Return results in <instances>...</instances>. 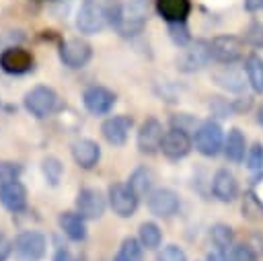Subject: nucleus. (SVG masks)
I'll return each instance as SVG.
<instances>
[{
	"label": "nucleus",
	"instance_id": "1",
	"mask_svg": "<svg viewBox=\"0 0 263 261\" xmlns=\"http://www.w3.org/2000/svg\"><path fill=\"white\" fill-rule=\"evenodd\" d=\"M25 109L37 117V119H43L47 115H51L58 105H60V99H58V92L51 88V86H45V84H37L33 86L31 90L25 92Z\"/></svg>",
	"mask_w": 263,
	"mask_h": 261
},
{
	"label": "nucleus",
	"instance_id": "2",
	"mask_svg": "<svg viewBox=\"0 0 263 261\" xmlns=\"http://www.w3.org/2000/svg\"><path fill=\"white\" fill-rule=\"evenodd\" d=\"M150 16V2L148 0H127L121 6V23H119V33L129 37L142 33L146 21Z\"/></svg>",
	"mask_w": 263,
	"mask_h": 261
},
{
	"label": "nucleus",
	"instance_id": "3",
	"mask_svg": "<svg viewBox=\"0 0 263 261\" xmlns=\"http://www.w3.org/2000/svg\"><path fill=\"white\" fill-rule=\"evenodd\" d=\"M193 146L203 156H216L224 148V132L216 121H201L193 134Z\"/></svg>",
	"mask_w": 263,
	"mask_h": 261
},
{
	"label": "nucleus",
	"instance_id": "4",
	"mask_svg": "<svg viewBox=\"0 0 263 261\" xmlns=\"http://www.w3.org/2000/svg\"><path fill=\"white\" fill-rule=\"evenodd\" d=\"M138 193L127 185V183H113L109 185L107 191V199L111 210L119 216V218H129L136 214L138 210Z\"/></svg>",
	"mask_w": 263,
	"mask_h": 261
},
{
	"label": "nucleus",
	"instance_id": "5",
	"mask_svg": "<svg viewBox=\"0 0 263 261\" xmlns=\"http://www.w3.org/2000/svg\"><path fill=\"white\" fill-rule=\"evenodd\" d=\"M14 253L23 261H39L45 257L47 238L37 230H25L14 238Z\"/></svg>",
	"mask_w": 263,
	"mask_h": 261
},
{
	"label": "nucleus",
	"instance_id": "6",
	"mask_svg": "<svg viewBox=\"0 0 263 261\" xmlns=\"http://www.w3.org/2000/svg\"><path fill=\"white\" fill-rule=\"evenodd\" d=\"M90 58H92V47L88 41H84L80 37L66 39L60 45V62L66 68H72V70L84 68L90 62Z\"/></svg>",
	"mask_w": 263,
	"mask_h": 261
},
{
	"label": "nucleus",
	"instance_id": "7",
	"mask_svg": "<svg viewBox=\"0 0 263 261\" xmlns=\"http://www.w3.org/2000/svg\"><path fill=\"white\" fill-rule=\"evenodd\" d=\"M210 53L212 60L218 64H234L242 58L245 45L234 35H218L210 41Z\"/></svg>",
	"mask_w": 263,
	"mask_h": 261
},
{
	"label": "nucleus",
	"instance_id": "8",
	"mask_svg": "<svg viewBox=\"0 0 263 261\" xmlns=\"http://www.w3.org/2000/svg\"><path fill=\"white\" fill-rule=\"evenodd\" d=\"M105 25H107V16L103 10V4H99L95 0H86L76 14L78 31L84 35H95V33H101L105 29Z\"/></svg>",
	"mask_w": 263,
	"mask_h": 261
},
{
	"label": "nucleus",
	"instance_id": "9",
	"mask_svg": "<svg viewBox=\"0 0 263 261\" xmlns=\"http://www.w3.org/2000/svg\"><path fill=\"white\" fill-rule=\"evenodd\" d=\"M212 60V53H210V41H193V43H187L185 49L179 53L177 58V68L181 72H195V70H201L208 62Z\"/></svg>",
	"mask_w": 263,
	"mask_h": 261
},
{
	"label": "nucleus",
	"instance_id": "10",
	"mask_svg": "<svg viewBox=\"0 0 263 261\" xmlns=\"http://www.w3.org/2000/svg\"><path fill=\"white\" fill-rule=\"evenodd\" d=\"M107 197L101 193V189L95 187H82L76 193V212L86 220H99L105 214Z\"/></svg>",
	"mask_w": 263,
	"mask_h": 261
},
{
	"label": "nucleus",
	"instance_id": "11",
	"mask_svg": "<svg viewBox=\"0 0 263 261\" xmlns=\"http://www.w3.org/2000/svg\"><path fill=\"white\" fill-rule=\"evenodd\" d=\"M115 101H117L115 92L101 84H92V86L84 88V92H82V103H84L86 111L92 115H107L113 109Z\"/></svg>",
	"mask_w": 263,
	"mask_h": 261
},
{
	"label": "nucleus",
	"instance_id": "12",
	"mask_svg": "<svg viewBox=\"0 0 263 261\" xmlns=\"http://www.w3.org/2000/svg\"><path fill=\"white\" fill-rule=\"evenodd\" d=\"M164 134H166L164 127H162V123L156 117L144 119V123L138 129V138H136L138 150L144 152V154H154L156 150H160V144H162Z\"/></svg>",
	"mask_w": 263,
	"mask_h": 261
},
{
	"label": "nucleus",
	"instance_id": "13",
	"mask_svg": "<svg viewBox=\"0 0 263 261\" xmlns=\"http://www.w3.org/2000/svg\"><path fill=\"white\" fill-rule=\"evenodd\" d=\"M0 68L8 74H27L33 70V55L21 45L4 47L0 51Z\"/></svg>",
	"mask_w": 263,
	"mask_h": 261
},
{
	"label": "nucleus",
	"instance_id": "14",
	"mask_svg": "<svg viewBox=\"0 0 263 261\" xmlns=\"http://www.w3.org/2000/svg\"><path fill=\"white\" fill-rule=\"evenodd\" d=\"M191 146H193V138H189L187 132L177 129V127H171L164 134V138H162L160 150H162V154L166 158L179 160V158H185L191 152Z\"/></svg>",
	"mask_w": 263,
	"mask_h": 261
},
{
	"label": "nucleus",
	"instance_id": "15",
	"mask_svg": "<svg viewBox=\"0 0 263 261\" xmlns=\"http://www.w3.org/2000/svg\"><path fill=\"white\" fill-rule=\"evenodd\" d=\"M146 203H148L150 214H154L158 218H168V216L177 214V210H179V195L173 189L158 187V189L148 193Z\"/></svg>",
	"mask_w": 263,
	"mask_h": 261
},
{
	"label": "nucleus",
	"instance_id": "16",
	"mask_svg": "<svg viewBox=\"0 0 263 261\" xmlns=\"http://www.w3.org/2000/svg\"><path fill=\"white\" fill-rule=\"evenodd\" d=\"M134 125V119L129 115H113V117H107L101 125V134L103 138L113 144V146H123L127 142V136H129V129Z\"/></svg>",
	"mask_w": 263,
	"mask_h": 261
},
{
	"label": "nucleus",
	"instance_id": "17",
	"mask_svg": "<svg viewBox=\"0 0 263 261\" xmlns=\"http://www.w3.org/2000/svg\"><path fill=\"white\" fill-rule=\"evenodd\" d=\"M72 158H74V162L80 169L90 171L99 162V158H101V148H99V144L95 140L80 138V140H76L72 144Z\"/></svg>",
	"mask_w": 263,
	"mask_h": 261
},
{
	"label": "nucleus",
	"instance_id": "18",
	"mask_svg": "<svg viewBox=\"0 0 263 261\" xmlns=\"http://www.w3.org/2000/svg\"><path fill=\"white\" fill-rule=\"evenodd\" d=\"M0 203L12 214L23 212L25 206H27V189H25V185L18 179L2 183L0 185Z\"/></svg>",
	"mask_w": 263,
	"mask_h": 261
},
{
	"label": "nucleus",
	"instance_id": "19",
	"mask_svg": "<svg viewBox=\"0 0 263 261\" xmlns=\"http://www.w3.org/2000/svg\"><path fill=\"white\" fill-rule=\"evenodd\" d=\"M212 193L220 201L236 199V195H238V181H236V177L228 169L216 171V175L212 179Z\"/></svg>",
	"mask_w": 263,
	"mask_h": 261
},
{
	"label": "nucleus",
	"instance_id": "20",
	"mask_svg": "<svg viewBox=\"0 0 263 261\" xmlns=\"http://www.w3.org/2000/svg\"><path fill=\"white\" fill-rule=\"evenodd\" d=\"M60 230L72 240V243H82L86 238V218H82L78 212H62L58 216Z\"/></svg>",
	"mask_w": 263,
	"mask_h": 261
},
{
	"label": "nucleus",
	"instance_id": "21",
	"mask_svg": "<svg viewBox=\"0 0 263 261\" xmlns=\"http://www.w3.org/2000/svg\"><path fill=\"white\" fill-rule=\"evenodd\" d=\"M156 8L166 23H183L191 10L189 0H156Z\"/></svg>",
	"mask_w": 263,
	"mask_h": 261
},
{
	"label": "nucleus",
	"instance_id": "22",
	"mask_svg": "<svg viewBox=\"0 0 263 261\" xmlns=\"http://www.w3.org/2000/svg\"><path fill=\"white\" fill-rule=\"evenodd\" d=\"M214 80H216V84H220L222 88H226L230 92H240L245 88V78L238 70L232 68V64H224L222 70H216Z\"/></svg>",
	"mask_w": 263,
	"mask_h": 261
},
{
	"label": "nucleus",
	"instance_id": "23",
	"mask_svg": "<svg viewBox=\"0 0 263 261\" xmlns=\"http://www.w3.org/2000/svg\"><path fill=\"white\" fill-rule=\"evenodd\" d=\"M245 148H247V140L242 136V132L238 127H232L224 140V152L226 158L232 162H242L245 160Z\"/></svg>",
	"mask_w": 263,
	"mask_h": 261
},
{
	"label": "nucleus",
	"instance_id": "24",
	"mask_svg": "<svg viewBox=\"0 0 263 261\" xmlns=\"http://www.w3.org/2000/svg\"><path fill=\"white\" fill-rule=\"evenodd\" d=\"M245 72H247V78H249L251 88L257 95H263V58L257 55V53L247 55V60H245Z\"/></svg>",
	"mask_w": 263,
	"mask_h": 261
},
{
	"label": "nucleus",
	"instance_id": "25",
	"mask_svg": "<svg viewBox=\"0 0 263 261\" xmlns=\"http://www.w3.org/2000/svg\"><path fill=\"white\" fill-rule=\"evenodd\" d=\"M113 261H144V247L140 238L125 236L119 245V251L115 253Z\"/></svg>",
	"mask_w": 263,
	"mask_h": 261
},
{
	"label": "nucleus",
	"instance_id": "26",
	"mask_svg": "<svg viewBox=\"0 0 263 261\" xmlns=\"http://www.w3.org/2000/svg\"><path fill=\"white\" fill-rule=\"evenodd\" d=\"M152 183H154V177H152V173H150L146 166H138V169L129 175V179H127V185H129L138 195L150 193Z\"/></svg>",
	"mask_w": 263,
	"mask_h": 261
},
{
	"label": "nucleus",
	"instance_id": "27",
	"mask_svg": "<svg viewBox=\"0 0 263 261\" xmlns=\"http://www.w3.org/2000/svg\"><path fill=\"white\" fill-rule=\"evenodd\" d=\"M138 238H140L142 247H146V249H158L160 243H162V230L154 222H142L140 224V230H138Z\"/></svg>",
	"mask_w": 263,
	"mask_h": 261
},
{
	"label": "nucleus",
	"instance_id": "28",
	"mask_svg": "<svg viewBox=\"0 0 263 261\" xmlns=\"http://www.w3.org/2000/svg\"><path fill=\"white\" fill-rule=\"evenodd\" d=\"M41 173H43L45 181H47L51 187H55V185L62 181L64 164H62V160L55 158V156H45L43 162H41Z\"/></svg>",
	"mask_w": 263,
	"mask_h": 261
},
{
	"label": "nucleus",
	"instance_id": "29",
	"mask_svg": "<svg viewBox=\"0 0 263 261\" xmlns=\"http://www.w3.org/2000/svg\"><path fill=\"white\" fill-rule=\"evenodd\" d=\"M210 238H212V243H214L216 249L226 251L232 245V240H234V232H232V228L228 224L218 222V224H214L210 228Z\"/></svg>",
	"mask_w": 263,
	"mask_h": 261
},
{
	"label": "nucleus",
	"instance_id": "30",
	"mask_svg": "<svg viewBox=\"0 0 263 261\" xmlns=\"http://www.w3.org/2000/svg\"><path fill=\"white\" fill-rule=\"evenodd\" d=\"M242 216L249 218V220H263V203H261V199L253 191L245 193V199H242Z\"/></svg>",
	"mask_w": 263,
	"mask_h": 261
},
{
	"label": "nucleus",
	"instance_id": "31",
	"mask_svg": "<svg viewBox=\"0 0 263 261\" xmlns=\"http://www.w3.org/2000/svg\"><path fill=\"white\" fill-rule=\"evenodd\" d=\"M168 35L175 41V45H179V47H185L189 43V39H191L185 21L183 23H168Z\"/></svg>",
	"mask_w": 263,
	"mask_h": 261
},
{
	"label": "nucleus",
	"instance_id": "32",
	"mask_svg": "<svg viewBox=\"0 0 263 261\" xmlns=\"http://www.w3.org/2000/svg\"><path fill=\"white\" fill-rule=\"evenodd\" d=\"M23 173V166L18 162L12 160H0V183H8V181H16Z\"/></svg>",
	"mask_w": 263,
	"mask_h": 261
},
{
	"label": "nucleus",
	"instance_id": "33",
	"mask_svg": "<svg viewBox=\"0 0 263 261\" xmlns=\"http://www.w3.org/2000/svg\"><path fill=\"white\" fill-rule=\"evenodd\" d=\"M228 261H257V253L251 245H234L228 255Z\"/></svg>",
	"mask_w": 263,
	"mask_h": 261
},
{
	"label": "nucleus",
	"instance_id": "34",
	"mask_svg": "<svg viewBox=\"0 0 263 261\" xmlns=\"http://www.w3.org/2000/svg\"><path fill=\"white\" fill-rule=\"evenodd\" d=\"M156 261H187V253L177 245H166L158 251Z\"/></svg>",
	"mask_w": 263,
	"mask_h": 261
},
{
	"label": "nucleus",
	"instance_id": "35",
	"mask_svg": "<svg viewBox=\"0 0 263 261\" xmlns=\"http://www.w3.org/2000/svg\"><path fill=\"white\" fill-rule=\"evenodd\" d=\"M245 39H247L249 45L261 49V47H263V23H261V21L251 23L249 29H247V37H245Z\"/></svg>",
	"mask_w": 263,
	"mask_h": 261
},
{
	"label": "nucleus",
	"instance_id": "36",
	"mask_svg": "<svg viewBox=\"0 0 263 261\" xmlns=\"http://www.w3.org/2000/svg\"><path fill=\"white\" fill-rule=\"evenodd\" d=\"M247 166L251 171H259L263 166V144H253L247 152Z\"/></svg>",
	"mask_w": 263,
	"mask_h": 261
},
{
	"label": "nucleus",
	"instance_id": "37",
	"mask_svg": "<svg viewBox=\"0 0 263 261\" xmlns=\"http://www.w3.org/2000/svg\"><path fill=\"white\" fill-rule=\"evenodd\" d=\"M171 123H173V127H177V129H183V132H189L191 127H199V121L197 119H193L191 115H187V113H181V115H173L171 117Z\"/></svg>",
	"mask_w": 263,
	"mask_h": 261
},
{
	"label": "nucleus",
	"instance_id": "38",
	"mask_svg": "<svg viewBox=\"0 0 263 261\" xmlns=\"http://www.w3.org/2000/svg\"><path fill=\"white\" fill-rule=\"evenodd\" d=\"M53 261H82V257L74 255L68 247H58L55 255H53Z\"/></svg>",
	"mask_w": 263,
	"mask_h": 261
},
{
	"label": "nucleus",
	"instance_id": "39",
	"mask_svg": "<svg viewBox=\"0 0 263 261\" xmlns=\"http://www.w3.org/2000/svg\"><path fill=\"white\" fill-rule=\"evenodd\" d=\"M12 249H14L12 240L4 232H0V261H6L10 257V253H12Z\"/></svg>",
	"mask_w": 263,
	"mask_h": 261
},
{
	"label": "nucleus",
	"instance_id": "40",
	"mask_svg": "<svg viewBox=\"0 0 263 261\" xmlns=\"http://www.w3.org/2000/svg\"><path fill=\"white\" fill-rule=\"evenodd\" d=\"M205 261H228V259H226V255H224V251H220V249H216V251H212V253H208V257H205Z\"/></svg>",
	"mask_w": 263,
	"mask_h": 261
},
{
	"label": "nucleus",
	"instance_id": "41",
	"mask_svg": "<svg viewBox=\"0 0 263 261\" xmlns=\"http://www.w3.org/2000/svg\"><path fill=\"white\" fill-rule=\"evenodd\" d=\"M245 8H247L249 12L261 10V8H263V0H245Z\"/></svg>",
	"mask_w": 263,
	"mask_h": 261
},
{
	"label": "nucleus",
	"instance_id": "42",
	"mask_svg": "<svg viewBox=\"0 0 263 261\" xmlns=\"http://www.w3.org/2000/svg\"><path fill=\"white\" fill-rule=\"evenodd\" d=\"M257 121L263 125V105H261V107H259V111H257Z\"/></svg>",
	"mask_w": 263,
	"mask_h": 261
}]
</instances>
